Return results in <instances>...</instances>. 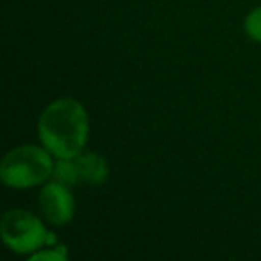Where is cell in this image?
Segmentation results:
<instances>
[{
    "label": "cell",
    "mask_w": 261,
    "mask_h": 261,
    "mask_svg": "<svg viewBox=\"0 0 261 261\" xmlns=\"http://www.w3.org/2000/svg\"><path fill=\"white\" fill-rule=\"evenodd\" d=\"M36 133L40 143L56 160L75 158L88 143L90 115L77 98L59 97L45 106Z\"/></svg>",
    "instance_id": "cell-1"
},
{
    "label": "cell",
    "mask_w": 261,
    "mask_h": 261,
    "mask_svg": "<svg viewBox=\"0 0 261 261\" xmlns=\"http://www.w3.org/2000/svg\"><path fill=\"white\" fill-rule=\"evenodd\" d=\"M54 163V156L41 143L18 145L0 163V181L13 190L36 188L52 177Z\"/></svg>",
    "instance_id": "cell-2"
},
{
    "label": "cell",
    "mask_w": 261,
    "mask_h": 261,
    "mask_svg": "<svg viewBox=\"0 0 261 261\" xmlns=\"http://www.w3.org/2000/svg\"><path fill=\"white\" fill-rule=\"evenodd\" d=\"M43 217L27 210H9L0 220V236L11 252L31 256L48 243L50 231H47Z\"/></svg>",
    "instance_id": "cell-3"
},
{
    "label": "cell",
    "mask_w": 261,
    "mask_h": 261,
    "mask_svg": "<svg viewBox=\"0 0 261 261\" xmlns=\"http://www.w3.org/2000/svg\"><path fill=\"white\" fill-rule=\"evenodd\" d=\"M38 207L45 222L50 225H66L75 217V197L72 188L54 179H48L38 193Z\"/></svg>",
    "instance_id": "cell-4"
},
{
    "label": "cell",
    "mask_w": 261,
    "mask_h": 261,
    "mask_svg": "<svg viewBox=\"0 0 261 261\" xmlns=\"http://www.w3.org/2000/svg\"><path fill=\"white\" fill-rule=\"evenodd\" d=\"M73 163H75L79 185L100 186L108 181L109 165L100 154L91 152V150H83L73 158Z\"/></svg>",
    "instance_id": "cell-5"
},
{
    "label": "cell",
    "mask_w": 261,
    "mask_h": 261,
    "mask_svg": "<svg viewBox=\"0 0 261 261\" xmlns=\"http://www.w3.org/2000/svg\"><path fill=\"white\" fill-rule=\"evenodd\" d=\"M50 179H54V181H58V182H63V185L70 186V188L79 185V177H77L73 158H59L54 163Z\"/></svg>",
    "instance_id": "cell-6"
},
{
    "label": "cell",
    "mask_w": 261,
    "mask_h": 261,
    "mask_svg": "<svg viewBox=\"0 0 261 261\" xmlns=\"http://www.w3.org/2000/svg\"><path fill=\"white\" fill-rule=\"evenodd\" d=\"M31 261H66L68 259V249L65 245H45L43 249L36 250L29 256Z\"/></svg>",
    "instance_id": "cell-7"
},
{
    "label": "cell",
    "mask_w": 261,
    "mask_h": 261,
    "mask_svg": "<svg viewBox=\"0 0 261 261\" xmlns=\"http://www.w3.org/2000/svg\"><path fill=\"white\" fill-rule=\"evenodd\" d=\"M243 29H245V34L250 40L261 43V6L254 8L247 15L245 22H243Z\"/></svg>",
    "instance_id": "cell-8"
}]
</instances>
